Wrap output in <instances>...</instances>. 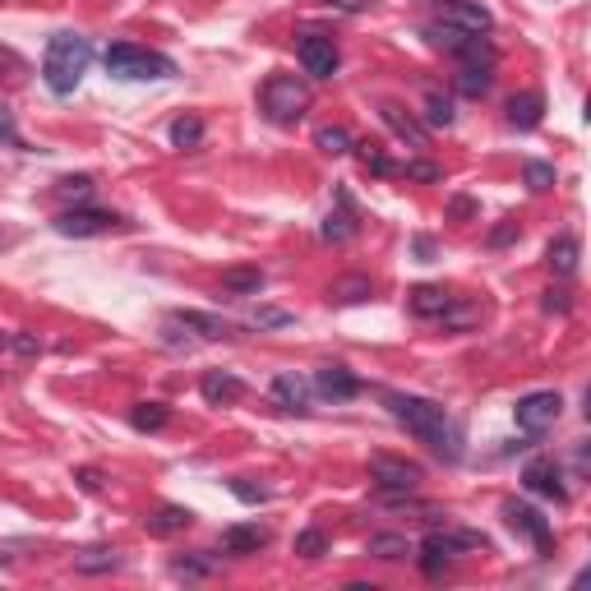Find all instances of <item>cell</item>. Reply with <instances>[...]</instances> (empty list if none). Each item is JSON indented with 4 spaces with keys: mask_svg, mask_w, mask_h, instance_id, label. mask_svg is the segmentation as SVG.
Wrapping results in <instances>:
<instances>
[{
    "mask_svg": "<svg viewBox=\"0 0 591 591\" xmlns=\"http://www.w3.org/2000/svg\"><path fill=\"white\" fill-rule=\"evenodd\" d=\"M384 407L393 411V421L407 425L411 435L430 444L444 462H458L462 458V430L458 421L448 416L444 402L435 398H416V393H384Z\"/></svg>",
    "mask_w": 591,
    "mask_h": 591,
    "instance_id": "6da1fadb",
    "label": "cell"
},
{
    "mask_svg": "<svg viewBox=\"0 0 591 591\" xmlns=\"http://www.w3.org/2000/svg\"><path fill=\"white\" fill-rule=\"evenodd\" d=\"M88 65H93V42L84 33H56L42 56V79L56 97H70L88 74Z\"/></svg>",
    "mask_w": 591,
    "mask_h": 591,
    "instance_id": "7a4b0ae2",
    "label": "cell"
},
{
    "mask_svg": "<svg viewBox=\"0 0 591 591\" xmlns=\"http://www.w3.org/2000/svg\"><path fill=\"white\" fill-rule=\"evenodd\" d=\"M107 74L111 79H171L176 65L162 56V51H148V47H134V42H116L107 47Z\"/></svg>",
    "mask_w": 591,
    "mask_h": 591,
    "instance_id": "3957f363",
    "label": "cell"
},
{
    "mask_svg": "<svg viewBox=\"0 0 591 591\" xmlns=\"http://www.w3.org/2000/svg\"><path fill=\"white\" fill-rule=\"evenodd\" d=\"M264 111L273 125H296L310 111V84L296 74H273L264 84Z\"/></svg>",
    "mask_w": 591,
    "mask_h": 591,
    "instance_id": "277c9868",
    "label": "cell"
},
{
    "mask_svg": "<svg viewBox=\"0 0 591 591\" xmlns=\"http://www.w3.org/2000/svg\"><path fill=\"white\" fill-rule=\"evenodd\" d=\"M370 476L384 495H411L416 485L425 481V471L407 458H393V453H374L370 458Z\"/></svg>",
    "mask_w": 591,
    "mask_h": 591,
    "instance_id": "5b68a950",
    "label": "cell"
},
{
    "mask_svg": "<svg viewBox=\"0 0 591 591\" xmlns=\"http://www.w3.org/2000/svg\"><path fill=\"white\" fill-rule=\"evenodd\" d=\"M559 411H564V398H559L555 388H541V393L518 398L513 421H518V430H527V435H545V430L559 421Z\"/></svg>",
    "mask_w": 591,
    "mask_h": 591,
    "instance_id": "8992f818",
    "label": "cell"
},
{
    "mask_svg": "<svg viewBox=\"0 0 591 591\" xmlns=\"http://www.w3.org/2000/svg\"><path fill=\"white\" fill-rule=\"evenodd\" d=\"M476 545H485V536H476V531H430L421 541V568L439 573L458 550H476Z\"/></svg>",
    "mask_w": 591,
    "mask_h": 591,
    "instance_id": "52a82bcc",
    "label": "cell"
},
{
    "mask_svg": "<svg viewBox=\"0 0 591 591\" xmlns=\"http://www.w3.org/2000/svg\"><path fill=\"white\" fill-rule=\"evenodd\" d=\"M121 227L116 213L107 208H65L61 218H56V231L61 236H74V241H88V236H107V231Z\"/></svg>",
    "mask_w": 591,
    "mask_h": 591,
    "instance_id": "ba28073f",
    "label": "cell"
},
{
    "mask_svg": "<svg viewBox=\"0 0 591 591\" xmlns=\"http://www.w3.org/2000/svg\"><path fill=\"white\" fill-rule=\"evenodd\" d=\"M435 24H448L458 28V33H490V10H485L481 0H444L435 10Z\"/></svg>",
    "mask_w": 591,
    "mask_h": 591,
    "instance_id": "9c48e42d",
    "label": "cell"
},
{
    "mask_svg": "<svg viewBox=\"0 0 591 591\" xmlns=\"http://www.w3.org/2000/svg\"><path fill=\"white\" fill-rule=\"evenodd\" d=\"M301 65H305V74H310V79H333V74H338V65H342L338 42H333V37H324V33H305L301 37Z\"/></svg>",
    "mask_w": 591,
    "mask_h": 591,
    "instance_id": "30bf717a",
    "label": "cell"
},
{
    "mask_svg": "<svg viewBox=\"0 0 591 591\" xmlns=\"http://www.w3.org/2000/svg\"><path fill=\"white\" fill-rule=\"evenodd\" d=\"M522 485H527L531 495L555 499V504H564V499H568V490H564V476H559L555 458H531L527 467H522Z\"/></svg>",
    "mask_w": 591,
    "mask_h": 591,
    "instance_id": "8fae6325",
    "label": "cell"
},
{
    "mask_svg": "<svg viewBox=\"0 0 591 591\" xmlns=\"http://www.w3.org/2000/svg\"><path fill=\"white\" fill-rule=\"evenodd\" d=\"M333 199H338V208H333V213L324 218V241L342 245V241H351V236L361 231V208H356L351 190H338Z\"/></svg>",
    "mask_w": 591,
    "mask_h": 591,
    "instance_id": "7c38bea8",
    "label": "cell"
},
{
    "mask_svg": "<svg viewBox=\"0 0 591 591\" xmlns=\"http://www.w3.org/2000/svg\"><path fill=\"white\" fill-rule=\"evenodd\" d=\"M268 398H273V407L291 411V416H305L310 411V379H301V374H278L273 379V388H268Z\"/></svg>",
    "mask_w": 591,
    "mask_h": 591,
    "instance_id": "4fadbf2b",
    "label": "cell"
},
{
    "mask_svg": "<svg viewBox=\"0 0 591 591\" xmlns=\"http://www.w3.org/2000/svg\"><path fill=\"white\" fill-rule=\"evenodd\" d=\"M167 324H171V328H190L194 338H204V342L231 338V324H227V319H218V314H204V310H176Z\"/></svg>",
    "mask_w": 591,
    "mask_h": 591,
    "instance_id": "5bb4252c",
    "label": "cell"
},
{
    "mask_svg": "<svg viewBox=\"0 0 591 591\" xmlns=\"http://www.w3.org/2000/svg\"><path fill=\"white\" fill-rule=\"evenodd\" d=\"M504 518H508V527H513V531L531 536L541 555H550V527H545V518L536 513V508H527V504H504Z\"/></svg>",
    "mask_w": 591,
    "mask_h": 591,
    "instance_id": "9a60e30c",
    "label": "cell"
},
{
    "mask_svg": "<svg viewBox=\"0 0 591 591\" xmlns=\"http://www.w3.org/2000/svg\"><path fill=\"white\" fill-rule=\"evenodd\" d=\"M314 388H319L324 398H333V402H347V398L361 393V379H356L347 365H324V370L314 374Z\"/></svg>",
    "mask_w": 591,
    "mask_h": 591,
    "instance_id": "2e32d148",
    "label": "cell"
},
{
    "mask_svg": "<svg viewBox=\"0 0 591 591\" xmlns=\"http://www.w3.org/2000/svg\"><path fill=\"white\" fill-rule=\"evenodd\" d=\"M379 116H384V125L393 134H398V139H407L411 148H425L430 144V134H425V125L416 121V116H411L407 107H398V102H384V107H379Z\"/></svg>",
    "mask_w": 591,
    "mask_h": 591,
    "instance_id": "e0dca14e",
    "label": "cell"
},
{
    "mask_svg": "<svg viewBox=\"0 0 591 591\" xmlns=\"http://www.w3.org/2000/svg\"><path fill=\"white\" fill-rule=\"evenodd\" d=\"M264 545H268V527H259V522H241V527L222 531V550L227 555H259Z\"/></svg>",
    "mask_w": 591,
    "mask_h": 591,
    "instance_id": "ac0fdd59",
    "label": "cell"
},
{
    "mask_svg": "<svg viewBox=\"0 0 591 591\" xmlns=\"http://www.w3.org/2000/svg\"><path fill=\"white\" fill-rule=\"evenodd\" d=\"M199 393H204V402H213V407H227V402H236L245 393V384L231 370H208L204 379H199Z\"/></svg>",
    "mask_w": 591,
    "mask_h": 591,
    "instance_id": "d6986e66",
    "label": "cell"
},
{
    "mask_svg": "<svg viewBox=\"0 0 591 591\" xmlns=\"http://www.w3.org/2000/svg\"><path fill=\"white\" fill-rule=\"evenodd\" d=\"M194 522V513L190 508H181V504H162V508H153L144 518V527H148V536H181L185 527Z\"/></svg>",
    "mask_w": 591,
    "mask_h": 591,
    "instance_id": "ffe728a7",
    "label": "cell"
},
{
    "mask_svg": "<svg viewBox=\"0 0 591 591\" xmlns=\"http://www.w3.org/2000/svg\"><path fill=\"white\" fill-rule=\"evenodd\" d=\"M545 116V97L541 93H518L508 97V125L513 130H536Z\"/></svg>",
    "mask_w": 591,
    "mask_h": 591,
    "instance_id": "44dd1931",
    "label": "cell"
},
{
    "mask_svg": "<svg viewBox=\"0 0 591 591\" xmlns=\"http://www.w3.org/2000/svg\"><path fill=\"white\" fill-rule=\"evenodd\" d=\"M218 291L222 296H259L264 291V268H227Z\"/></svg>",
    "mask_w": 591,
    "mask_h": 591,
    "instance_id": "7402d4cb",
    "label": "cell"
},
{
    "mask_svg": "<svg viewBox=\"0 0 591 591\" xmlns=\"http://www.w3.org/2000/svg\"><path fill=\"white\" fill-rule=\"evenodd\" d=\"M411 310L421 314V319H444L453 310V291L444 287H416L411 291Z\"/></svg>",
    "mask_w": 591,
    "mask_h": 591,
    "instance_id": "603a6c76",
    "label": "cell"
},
{
    "mask_svg": "<svg viewBox=\"0 0 591 591\" xmlns=\"http://www.w3.org/2000/svg\"><path fill=\"white\" fill-rule=\"evenodd\" d=\"M116 568H121V555L107 550V545H93V550H84V555H74V573H88V578H97V573H116Z\"/></svg>",
    "mask_w": 591,
    "mask_h": 591,
    "instance_id": "cb8c5ba5",
    "label": "cell"
},
{
    "mask_svg": "<svg viewBox=\"0 0 591 591\" xmlns=\"http://www.w3.org/2000/svg\"><path fill=\"white\" fill-rule=\"evenodd\" d=\"M370 296H374V282L361 278V273L338 278L333 287H328V301H338V305H356V301H370Z\"/></svg>",
    "mask_w": 591,
    "mask_h": 591,
    "instance_id": "d4e9b609",
    "label": "cell"
},
{
    "mask_svg": "<svg viewBox=\"0 0 591 591\" xmlns=\"http://www.w3.org/2000/svg\"><path fill=\"white\" fill-rule=\"evenodd\" d=\"M545 259H550V268H555L559 278H573V273H578V241H573V236H555L550 250H545Z\"/></svg>",
    "mask_w": 591,
    "mask_h": 591,
    "instance_id": "484cf974",
    "label": "cell"
},
{
    "mask_svg": "<svg viewBox=\"0 0 591 591\" xmlns=\"http://www.w3.org/2000/svg\"><path fill=\"white\" fill-rule=\"evenodd\" d=\"M167 421H171V411L162 407V402H134L130 407V425L134 430H144V435H157Z\"/></svg>",
    "mask_w": 591,
    "mask_h": 591,
    "instance_id": "4316f807",
    "label": "cell"
},
{
    "mask_svg": "<svg viewBox=\"0 0 591 591\" xmlns=\"http://www.w3.org/2000/svg\"><path fill=\"white\" fill-rule=\"evenodd\" d=\"M453 56H458L462 65H495V47H490L481 33H467V37H462L458 47H453Z\"/></svg>",
    "mask_w": 591,
    "mask_h": 591,
    "instance_id": "83f0119b",
    "label": "cell"
},
{
    "mask_svg": "<svg viewBox=\"0 0 591 591\" xmlns=\"http://www.w3.org/2000/svg\"><path fill=\"white\" fill-rule=\"evenodd\" d=\"M495 65H462L458 70V93H467V97H485L490 93V84H495Z\"/></svg>",
    "mask_w": 591,
    "mask_h": 591,
    "instance_id": "f1b7e54d",
    "label": "cell"
},
{
    "mask_svg": "<svg viewBox=\"0 0 591 591\" xmlns=\"http://www.w3.org/2000/svg\"><path fill=\"white\" fill-rule=\"evenodd\" d=\"M314 144H319V153L342 157V153H351V134L342 130V125H324V130L314 134Z\"/></svg>",
    "mask_w": 591,
    "mask_h": 591,
    "instance_id": "f546056e",
    "label": "cell"
},
{
    "mask_svg": "<svg viewBox=\"0 0 591 591\" xmlns=\"http://www.w3.org/2000/svg\"><path fill=\"white\" fill-rule=\"evenodd\" d=\"M291 550H296V555L301 559H324L328 555V536L324 531H296V541H291Z\"/></svg>",
    "mask_w": 591,
    "mask_h": 591,
    "instance_id": "4dcf8cb0",
    "label": "cell"
},
{
    "mask_svg": "<svg viewBox=\"0 0 591 591\" xmlns=\"http://www.w3.org/2000/svg\"><path fill=\"white\" fill-rule=\"evenodd\" d=\"M199 139H204V121L199 116H181V121L171 125V144L176 148H194Z\"/></svg>",
    "mask_w": 591,
    "mask_h": 591,
    "instance_id": "1f68e13d",
    "label": "cell"
},
{
    "mask_svg": "<svg viewBox=\"0 0 591 591\" xmlns=\"http://www.w3.org/2000/svg\"><path fill=\"white\" fill-rule=\"evenodd\" d=\"M370 555L379 559H402L407 555V536H393V531H384V536H370V545H365Z\"/></svg>",
    "mask_w": 591,
    "mask_h": 591,
    "instance_id": "d6a6232c",
    "label": "cell"
},
{
    "mask_svg": "<svg viewBox=\"0 0 591 591\" xmlns=\"http://www.w3.org/2000/svg\"><path fill=\"white\" fill-rule=\"evenodd\" d=\"M425 121L435 125V130H448V125H453V102H448L444 93H430L425 97Z\"/></svg>",
    "mask_w": 591,
    "mask_h": 591,
    "instance_id": "836d02e7",
    "label": "cell"
},
{
    "mask_svg": "<svg viewBox=\"0 0 591 591\" xmlns=\"http://www.w3.org/2000/svg\"><path fill=\"white\" fill-rule=\"evenodd\" d=\"M351 148H361L365 171H374V176H398V162H388V157L379 153V144H351Z\"/></svg>",
    "mask_w": 591,
    "mask_h": 591,
    "instance_id": "e575fe53",
    "label": "cell"
},
{
    "mask_svg": "<svg viewBox=\"0 0 591 591\" xmlns=\"http://www.w3.org/2000/svg\"><path fill=\"white\" fill-rule=\"evenodd\" d=\"M522 176H527V190H536V194H545L555 185V167H550V162H527Z\"/></svg>",
    "mask_w": 591,
    "mask_h": 591,
    "instance_id": "d590c367",
    "label": "cell"
},
{
    "mask_svg": "<svg viewBox=\"0 0 591 591\" xmlns=\"http://www.w3.org/2000/svg\"><path fill=\"white\" fill-rule=\"evenodd\" d=\"M56 194H61V199H74V204H84L88 194H93V176H65V181L56 185Z\"/></svg>",
    "mask_w": 591,
    "mask_h": 591,
    "instance_id": "8d00e7d4",
    "label": "cell"
},
{
    "mask_svg": "<svg viewBox=\"0 0 591 591\" xmlns=\"http://www.w3.org/2000/svg\"><path fill=\"white\" fill-rule=\"evenodd\" d=\"M398 176H407V181H439L444 171H439L435 162H402Z\"/></svg>",
    "mask_w": 591,
    "mask_h": 591,
    "instance_id": "74e56055",
    "label": "cell"
},
{
    "mask_svg": "<svg viewBox=\"0 0 591 591\" xmlns=\"http://www.w3.org/2000/svg\"><path fill=\"white\" fill-rule=\"evenodd\" d=\"M250 324H254V328H287V324H291V314H287V310H273V305H264V310H254Z\"/></svg>",
    "mask_w": 591,
    "mask_h": 591,
    "instance_id": "f35d334b",
    "label": "cell"
},
{
    "mask_svg": "<svg viewBox=\"0 0 591 591\" xmlns=\"http://www.w3.org/2000/svg\"><path fill=\"white\" fill-rule=\"evenodd\" d=\"M231 495H236V499H245V504H264V499H268V490H264V485H250L245 476H236V481H231Z\"/></svg>",
    "mask_w": 591,
    "mask_h": 591,
    "instance_id": "ab89813d",
    "label": "cell"
},
{
    "mask_svg": "<svg viewBox=\"0 0 591 591\" xmlns=\"http://www.w3.org/2000/svg\"><path fill=\"white\" fill-rule=\"evenodd\" d=\"M19 74H28V65L10 47H0V79H19Z\"/></svg>",
    "mask_w": 591,
    "mask_h": 591,
    "instance_id": "60d3db41",
    "label": "cell"
},
{
    "mask_svg": "<svg viewBox=\"0 0 591 591\" xmlns=\"http://www.w3.org/2000/svg\"><path fill=\"white\" fill-rule=\"evenodd\" d=\"M208 568H213V564H204V559H176L171 573H176V578H204Z\"/></svg>",
    "mask_w": 591,
    "mask_h": 591,
    "instance_id": "b9f144b4",
    "label": "cell"
},
{
    "mask_svg": "<svg viewBox=\"0 0 591 591\" xmlns=\"http://www.w3.org/2000/svg\"><path fill=\"white\" fill-rule=\"evenodd\" d=\"M0 144H19V125H14V111L0 102Z\"/></svg>",
    "mask_w": 591,
    "mask_h": 591,
    "instance_id": "7bdbcfd3",
    "label": "cell"
},
{
    "mask_svg": "<svg viewBox=\"0 0 591 591\" xmlns=\"http://www.w3.org/2000/svg\"><path fill=\"white\" fill-rule=\"evenodd\" d=\"M74 481L84 485L88 495H97V490H102V471H97V467H79V471H74Z\"/></svg>",
    "mask_w": 591,
    "mask_h": 591,
    "instance_id": "ee69618b",
    "label": "cell"
},
{
    "mask_svg": "<svg viewBox=\"0 0 591 591\" xmlns=\"http://www.w3.org/2000/svg\"><path fill=\"white\" fill-rule=\"evenodd\" d=\"M541 305H545L550 314H555V310H559V314H568V310H573V301H568V291H545V301H541Z\"/></svg>",
    "mask_w": 591,
    "mask_h": 591,
    "instance_id": "f6af8a7d",
    "label": "cell"
},
{
    "mask_svg": "<svg viewBox=\"0 0 591 591\" xmlns=\"http://www.w3.org/2000/svg\"><path fill=\"white\" fill-rule=\"evenodd\" d=\"M513 236H518V222H504V227H495V231H490V245H508Z\"/></svg>",
    "mask_w": 591,
    "mask_h": 591,
    "instance_id": "bcb514c9",
    "label": "cell"
},
{
    "mask_svg": "<svg viewBox=\"0 0 591 591\" xmlns=\"http://www.w3.org/2000/svg\"><path fill=\"white\" fill-rule=\"evenodd\" d=\"M10 347H14V351H24V356H33V351H37V338H28V333H24V338H10Z\"/></svg>",
    "mask_w": 591,
    "mask_h": 591,
    "instance_id": "7dc6e473",
    "label": "cell"
},
{
    "mask_svg": "<svg viewBox=\"0 0 591 591\" xmlns=\"http://www.w3.org/2000/svg\"><path fill=\"white\" fill-rule=\"evenodd\" d=\"M324 5H338V10H365L370 0H324Z\"/></svg>",
    "mask_w": 591,
    "mask_h": 591,
    "instance_id": "c3c4849f",
    "label": "cell"
},
{
    "mask_svg": "<svg viewBox=\"0 0 591 591\" xmlns=\"http://www.w3.org/2000/svg\"><path fill=\"white\" fill-rule=\"evenodd\" d=\"M471 213V199H453V218H467Z\"/></svg>",
    "mask_w": 591,
    "mask_h": 591,
    "instance_id": "681fc988",
    "label": "cell"
},
{
    "mask_svg": "<svg viewBox=\"0 0 591 591\" xmlns=\"http://www.w3.org/2000/svg\"><path fill=\"white\" fill-rule=\"evenodd\" d=\"M5 347H10V333H0V351H5Z\"/></svg>",
    "mask_w": 591,
    "mask_h": 591,
    "instance_id": "f907efd6",
    "label": "cell"
}]
</instances>
